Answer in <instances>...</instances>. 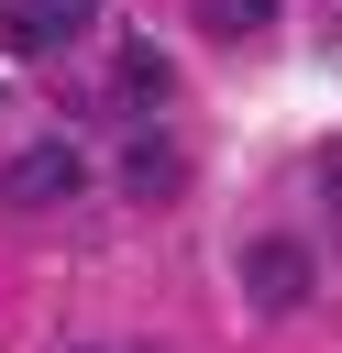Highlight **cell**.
I'll list each match as a JSON object with an SVG mask.
<instances>
[{
	"label": "cell",
	"instance_id": "obj_6",
	"mask_svg": "<svg viewBox=\"0 0 342 353\" xmlns=\"http://www.w3.org/2000/svg\"><path fill=\"white\" fill-rule=\"evenodd\" d=\"M276 22V0H210V33L221 44H243V33H265Z\"/></svg>",
	"mask_w": 342,
	"mask_h": 353
},
{
	"label": "cell",
	"instance_id": "obj_3",
	"mask_svg": "<svg viewBox=\"0 0 342 353\" xmlns=\"http://www.w3.org/2000/svg\"><path fill=\"white\" fill-rule=\"evenodd\" d=\"M88 22H99V0H11V11H0V44L44 55V44H77Z\"/></svg>",
	"mask_w": 342,
	"mask_h": 353
},
{
	"label": "cell",
	"instance_id": "obj_4",
	"mask_svg": "<svg viewBox=\"0 0 342 353\" xmlns=\"http://www.w3.org/2000/svg\"><path fill=\"white\" fill-rule=\"evenodd\" d=\"M121 188H132V199H177V188H188V154H177V143H154V132H132Z\"/></svg>",
	"mask_w": 342,
	"mask_h": 353
},
{
	"label": "cell",
	"instance_id": "obj_2",
	"mask_svg": "<svg viewBox=\"0 0 342 353\" xmlns=\"http://www.w3.org/2000/svg\"><path fill=\"white\" fill-rule=\"evenodd\" d=\"M243 287H254V309H276V320H287V309H298V298L320 287V265H309V243H287V232H265V243L243 254Z\"/></svg>",
	"mask_w": 342,
	"mask_h": 353
},
{
	"label": "cell",
	"instance_id": "obj_1",
	"mask_svg": "<svg viewBox=\"0 0 342 353\" xmlns=\"http://www.w3.org/2000/svg\"><path fill=\"white\" fill-rule=\"evenodd\" d=\"M77 188H88V154H77L66 132H44V143L0 154V210H22V221H33V210H66Z\"/></svg>",
	"mask_w": 342,
	"mask_h": 353
},
{
	"label": "cell",
	"instance_id": "obj_7",
	"mask_svg": "<svg viewBox=\"0 0 342 353\" xmlns=\"http://www.w3.org/2000/svg\"><path fill=\"white\" fill-rule=\"evenodd\" d=\"M320 221H331V243H342V143L320 154Z\"/></svg>",
	"mask_w": 342,
	"mask_h": 353
},
{
	"label": "cell",
	"instance_id": "obj_5",
	"mask_svg": "<svg viewBox=\"0 0 342 353\" xmlns=\"http://www.w3.org/2000/svg\"><path fill=\"white\" fill-rule=\"evenodd\" d=\"M110 88H121L132 110H154V99L177 88V66H165V44H143V33H132V44H121V66H110Z\"/></svg>",
	"mask_w": 342,
	"mask_h": 353
}]
</instances>
